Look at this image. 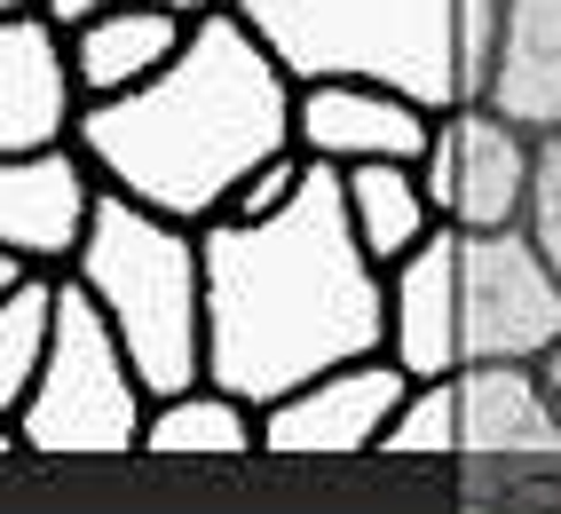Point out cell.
<instances>
[{"mask_svg":"<svg viewBox=\"0 0 561 514\" xmlns=\"http://www.w3.org/2000/svg\"><path fill=\"white\" fill-rule=\"evenodd\" d=\"M95 214H103V174L88 167L80 142L0 159V253L9 262L71 277L95 238Z\"/></svg>","mask_w":561,"mask_h":514,"instance_id":"obj_8","label":"cell"},{"mask_svg":"<svg viewBox=\"0 0 561 514\" xmlns=\"http://www.w3.org/2000/svg\"><path fill=\"white\" fill-rule=\"evenodd\" d=\"M459 127V214L451 230H522L530 222V191H538V135L499 119L491 103L451 112Z\"/></svg>","mask_w":561,"mask_h":514,"instance_id":"obj_13","label":"cell"},{"mask_svg":"<svg viewBox=\"0 0 561 514\" xmlns=\"http://www.w3.org/2000/svg\"><path fill=\"white\" fill-rule=\"evenodd\" d=\"M348 222H356V245L371 262L396 270L443 230V214L427 198L420 167H348Z\"/></svg>","mask_w":561,"mask_h":514,"instance_id":"obj_17","label":"cell"},{"mask_svg":"<svg viewBox=\"0 0 561 514\" xmlns=\"http://www.w3.org/2000/svg\"><path fill=\"white\" fill-rule=\"evenodd\" d=\"M459 427H467V467H514V475L561 467V403L546 396L538 364H467Z\"/></svg>","mask_w":561,"mask_h":514,"instance_id":"obj_12","label":"cell"},{"mask_svg":"<svg viewBox=\"0 0 561 514\" xmlns=\"http://www.w3.org/2000/svg\"><path fill=\"white\" fill-rule=\"evenodd\" d=\"M88 95H80V64H71V32L32 9V16H0V159H32V151H64L80 142Z\"/></svg>","mask_w":561,"mask_h":514,"instance_id":"obj_9","label":"cell"},{"mask_svg":"<svg viewBox=\"0 0 561 514\" xmlns=\"http://www.w3.org/2000/svg\"><path fill=\"white\" fill-rule=\"evenodd\" d=\"M56 317H64L56 270H32L16 293H0V420H16L32 403V388H41L48 349H56Z\"/></svg>","mask_w":561,"mask_h":514,"instance_id":"obj_18","label":"cell"},{"mask_svg":"<svg viewBox=\"0 0 561 514\" xmlns=\"http://www.w3.org/2000/svg\"><path fill=\"white\" fill-rule=\"evenodd\" d=\"M238 16L301 88L364 80L427 103L435 119L467 112L459 0H238Z\"/></svg>","mask_w":561,"mask_h":514,"instance_id":"obj_3","label":"cell"},{"mask_svg":"<svg viewBox=\"0 0 561 514\" xmlns=\"http://www.w3.org/2000/svg\"><path fill=\"white\" fill-rule=\"evenodd\" d=\"M71 277L95 293L111 333L127 341L151 403L206 388V238L191 222H167V214L103 191L95 238Z\"/></svg>","mask_w":561,"mask_h":514,"instance_id":"obj_4","label":"cell"},{"mask_svg":"<svg viewBox=\"0 0 561 514\" xmlns=\"http://www.w3.org/2000/svg\"><path fill=\"white\" fill-rule=\"evenodd\" d=\"M142 452L167 467H238L261 452V412L230 388H182L167 403H151V427H142Z\"/></svg>","mask_w":561,"mask_h":514,"instance_id":"obj_16","label":"cell"},{"mask_svg":"<svg viewBox=\"0 0 561 514\" xmlns=\"http://www.w3.org/2000/svg\"><path fill=\"white\" fill-rule=\"evenodd\" d=\"M142 427H151V388H142L127 341L111 333L95 293L80 277H64L48 373L32 388V403L9 420V444L48 467H103V459L142 452Z\"/></svg>","mask_w":561,"mask_h":514,"instance_id":"obj_5","label":"cell"},{"mask_svg":"<svg viewBox=\"0 0 561 514\" xmlns=\"http://www.w3.org/2000/svg\"><path fill=\"white\" fill-rule=\"evenodd\" d=\"M380 459H403V467H443V459H467L459 380H427V388H411V403L396 412V427L380 435Z\"/></svg>","mask_w":561,"mask_h":514,"instance_id":"obj_19","label":"cell"},{"mask_svg":"<svg viewBox=\"0 0 561 514\" xmlns=\"http://www.w3.org/2000/svg\"><path fill=\"white\" fill-rule=\"evenodd\" d=\"M467 270V364H538L561 349V277L530 230H474Z\"/></svg>","mask_w":561,"mask_h":514,"instance_id":"obj_6","label":"cell"},{"mask_svg":"<svg viewBox=\"0 0 561 514\" xmlns=\"http://www.w3.org/2000/svg\"><path fill=\"white\" fill-rule=\"evenodd\" d=\"M420 182H427L435 214H443V222H451V214H459V127H451V119L435 127V151L420 159Z\"/></svg>","mask_w":561,"mask_h":514,"instance_id":"obj_22","label":"cell"},{"mask_svg":"<svg viewBox=\"0 0 561 514\" xmlns=\"http://www.w3.org/2000/svg\"><path fill=\"white\" fill-rule=\"evenodd\" d=\"M293 103H301V80L253 41V24L238 9H214L191 24V48L151 88H135L119 103H88L80 151L103 174V191L206 230L230 214L245 174L301 151Z\"/></svg>","mask_w":561,"mask_h":514,"instance_id":"obj_2","label":"cell"},{"mask_svg":"<svg viewBox=\"0 0 561 514\" xmlns=\"http://www.w3.org/2000/svg\"><path fill=\"white\" fill-rule=\"evenodd\" d=\"M435 112L396 88H364V80H317L293 103V142L317 167H420L435 151Z\"/></svg>","mask_w":561,"mask_h":514,"instance_id":"obj_10","label":"cell"},{"mask_svg":"<svg viewBox=\"0 0 561 514\" xmlns=\"http://www.w3.org/2000/svg\"><path fill=\"white\" fill-rule=\"evenodd\" d=\"M301 182H309V159H301V151L270 159L261 174H245V191L230 198V214H221V222H270V214H285L293 198H301Z\"/></svg>","mask_w":561,"mask_h":514,"instance_id":"obj_20","label":"cell"},{"mask_svg":"<svg viewBox=\"0 0 561 514\" xmlns=\"http://www.w3.org/2000/svg\"><path fill=\"white\" fill-rule=\"evenodd\" d=\"M411 380L396 356H364L341 364L309 388H293L285 403L261 412V452L293 459V467H317V459H380V435L396 427V412L411 403Z\"/></svg>","mask_w":561,"mask_h":514,"instance_id":"obj_7","label":"cell"},{"mask_svg":"<svg viewBox=\"0 0 561 514\" xmlns=\"http://www.w3.org/2000/svg\"><path fill=\"white\" fill-rule=\"evenodd\" d=\"M538 380H546V396L561 403V349H546V356H538Z\"/></svg>","mask_w":561,"mask_h":514,"instance_id":"obj_24","label":"cell"},{"mask_svg":"<svg viewBox=\"0 0 561 514\" xmlns=\"http://www.w3.org/2000/svg\"><path fill=\"white\" fill-rule=\"evenodd\" d=\"M467 230L443 222L411 262L388 270V356L411 380H459L467 373V270H459Z\"/></svg>","mask_w":561,"mask_h":514,"instance_id":"obj_11","label":"cell"},{"mask_svg":"<svg viewBox=\"0 0 561 514\" xmlns=\"http://www.w3.org/2000/svg\"><path fill=\"white\" fill-rule=\"evenodd\" d=\"M482 103L530 135H561V0H506Z\"/></svg>","mask_w":561,"mask_h":514,"instance_id":"obj_15","label":"cell"},{"mask_svg":"<svg viewBox=\"0 0 561 514\" xmlns=\"http://www.w3.org/2000/svg\"><path fill=\"white\" fill-rule=\"evenodd\" d=\"M522 230L538 238V253L561 277V135H538V191H530V222Z\"/></svg>","mask_w":561,"mask_h":514,"instance_id":"obj_21","label":"cell"},{"mask_svg":"<svg viewBox=\"0 0 561 514\" xmlns=\"http://www.w3.org/2000/svg\"><path fill=\"white\" fill-rule=\"evenodd\" d=\"M95 9H174V16H214V9H238V0H48V16L71 32V24H88Z\"/></svg>","mask_w":561,"mask_h":514,"instance_id":"obj_23","label":"cell"},{"mask_svg":"<svg viewBox=\"0 0 561 514\" xmlns=\"http://www.w3.org/2000/svg\"><path fill=\"white\" fill-rule=\"evenodd\" d=\"M182 48H191V16L174 9H95L88 24H71V64H80L88 103H119L151 88Z\"/></svg>","mask_w":561,"mask_h":514,"instance_id":"obj_14","label":"cell"},{"mask_svg":"<svg viewBox=\"0 0 561 514\" xmlns=\"http://www.w3.org/2000/svg\"><path fill=\"white\" fill-rule=\"evenodd\" d=\"M206 380L253 412L388 356V270L356 245L348 174L317 167L270 222H206Z\"/></svg>","mask_w":561,"mask_h":514,"instance_id":"obj_1","label":"cell"}]
</instances>
